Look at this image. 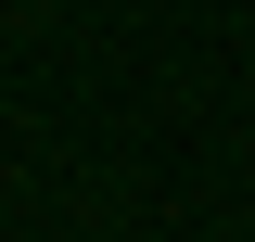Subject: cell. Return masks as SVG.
<instances>
[]
</instances>
